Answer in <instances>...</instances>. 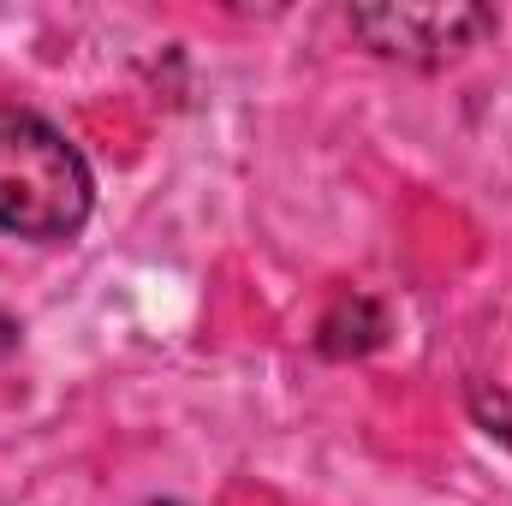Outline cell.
I'll use <instances>...</instances> for the list:
<instances>
[{"label":"cell","mask_w":512,"mask_h":506,"mask_svg":"<svg viewBox=\"0 0 512 506\" xmlns=\"http://www.w3.org/2000/svg\"><path fill=\"white\" fill-rule=\"evenodd\" d=\"M90 221L84 155L24 108H0V227L18 239H72Z\"/></svg>","instance_id":"6da1fadb"},{"label":"cell","mask_w":512,"mask_h":506,"mask_svg":"<svg viewBox=\"0 0 512 506\" xmlns=\"http://www.w3.org/2000/svg\"><path fill=\"white\" fill-rule=\"evenodd\" d=\"M352 30L387 54L411 66H441L459 60L477 36L495 30L489 6H459V0H429V6H352Z\"/></svg>","instance_id":"7a4b0ae2"},{"label":"cell","mask_w":512,"mask_h":506,"mask_svg":"<svg viewBox=\"0 0 512 506\" xmlns=\"http://www.w3.org/2000/svg\"><path fill=\"white\" fill-rule=\"evenodd\" d=\"M161 506H173V501H161Z\"/></svg>","instance_id":"3957f363"}]
</instances>
